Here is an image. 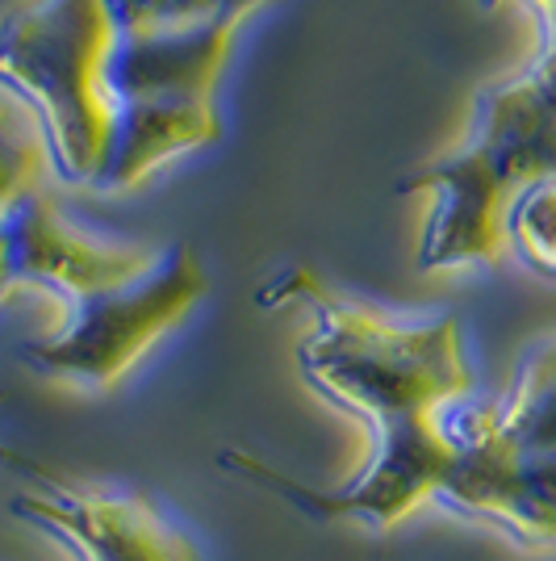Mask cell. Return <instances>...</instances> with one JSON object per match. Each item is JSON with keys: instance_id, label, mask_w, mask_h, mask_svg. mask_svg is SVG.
Returning <instances> with one entry per match:
<instances>
[{"instance_id": "cell-4", "label": "cell", "mask_w": 556, "mask_h": 561, "mask_svg": "<svg viewBox=\"0 0 556 561\" xmlns=\"http://www.w3.org/2000/svg\"><path fill=\"white\" fill-rule=\"evenodd\" d=\"M206 294L201 264L176 248L151 277L114 294L68 302V323L25 352V360L47 377H63L89 390H114L121 377L155 348Z\"/></svg>"}, {"instance_id": "cell-7", "label": "cell", "mask_w": 556, "mask_h": 561, "mask_svg": "<svg viewBox=\"0 0 556 561\" xmlns=\"http://www.w3.org/2000/svg\"><path fill=\"white\" fill-rule=\"evenodd\" d=\"M498 445L523 457H556V344L535 348L502 407H482Z\"/></svg>"}, {"instance_id": "cell-9", "label": "cell", "mask_w": 556, "mask_h": 561, "mask_svg": "<svg viewBox=\"0 0 556 561\" xmlns=\"http://www.w3.org/2000/svg\"><path fill=\"white\" fill-rule=\"evenodd\" d=\"M0 453H4V448H0Z\"/></svg>"}, {"instance_id": "cell-8", "label": "cell", "mask_w": 556, "mask_h": 561, "mask_svg": "<svg viewBox=\"0 0 556 561\" xmlns=\"http://www.w3.org/2000/svg\"><path fill=\"white\" fill-rule=\"evenodd\" d=\"M510 243L540 273H556V176L519 197L510 214Z\"/></svg>"}, {"instance_id": "cell-3", "label": "cell", "mask_w": 556, "mask_h": 561, "mask_svg": "<svg viewBox=\"0 0 556 561\" xmlns=\"http://www.w3.org/2000/svg\"><path fill=\"white\" fill-rule=\"evenodd\" d=\"M553 176L556 110L535 89L532 76L486 93L473 142L456 160L418 181L440 188V210L422 239V268L502 260L519 197Z\"/></svg>"}, {"instance_id": "cell-6", "label": "cell", "mask_w": 556, "mask_h": 561, "mask_svg": "<svg viewBox=\"0 0 556 561\" xmlns=\"http://www.w3.org/2000/svg\"><path fill=\"white\" fill-rule=\"evenodd\" d=\"M22 469L38 473L34 466ZM13 512L68 540L80 561H201L197 545L135 491L68 486L38 473V482L13 499Z\"/></svg>"}, {"instance_id": "cell-2", "label": "cell", "mask_w": 556, "mask_h": 561, "mask_svg": "<svg viewBox=\"0 0 556 561\" xmlns=\"http://www.w3.org/2000/svg\"><path fill=\"white\" fill-rule=\"evenodd\" d=\"M277 298L314 306L318 328L305 340L302 369L318 394L372 423L377 453L344 491L302 486L239 448L222 453V466L314 519H356L372 533H385L422 503H436L443 478L461 457L448 432V411L473 390L461 323L452 314L436 323H394L381 310L339 298L310 273H289L268 302Z\"/></svg>"}, {"instance_id": "cell-5", "label": "cell", "mask_w": 556, "mask_h": 561, "mask_svg": "<svg viewBox=\"0 0 556 561\" xmlns=\"http://www.w3.org/2000/svg\"><path fill=\"white\" fill-rule=\"evenodd\" d=\"M448 432L461 448L436 503L464 519L502 528L528 549H556V457H523L498 445L486 411H448Z\"/></svg>"}, {"instance_id": "cell-1", "label": "cell", "mask_w": 556, "mask_h": 561, "mask_svg": "<svg viewBox=\"0 0 556 561\" xmlns=\"http://www.w3.org/2000/svg\"><path fill=\"white\" fill-rule=\"evenodd\" d=\"M259 0H50L0 50L34 89L76 176L114 185L213 139L209 93L234 25Z\"/></svg>"}]
</instances>
